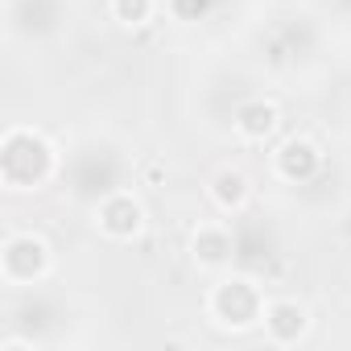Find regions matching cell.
I'll use <instances>...</instances> for the list:
<instances>
[{"mask_svg":"<svg viewBox=\"0 0 351 351\" xmlns=\"http://www.w3.org/2000/svg\"><path fill=\"white\" fill-rule=\"evenodd\" d=\"M207 9H211V0H169V13L178 21H199L207 17Z\"/></svg>","mask_w":351,"mask_h":351,"instance_id":"obj_11","label":"cell"},{"mask_svg":"<svg viewBox=\"0 0 351 351\" xmlns=\"http://www.w3.org/2000/svg\"><path fill=\"white\" fill-rule=\"evenodd\" d=\"M318 169H322V149L310 136H285L273 149V173L289 186H302V182L318 178Z\"/></svg>","mask_w":351,"mask_h":351,"instance_id":"obj_6","label":"cell"},{"mask_svg":"<svg viewBox=\"0 0 351 351\" xmlns=\"http://www.w3.org/2000/svg\"><path fill=\"white\" fill-rule=\"evenodd\" d=\"M207 195H211V203H215L219 211L236 215V211L248 207V199H252V182H248V173H240V169H219L215 178H211V186H207Z\"/></svg>","mask_w":351,"mask_h":351,"instance_id":"obj_9","label":"cell"},{"mask_svg":"<svg viewBox=\"0 0 351 351\" xmlns=\"http://www.w3.org/2000/svg\"><path fill=\"white\" fill-rule=\"evenodd\" d=\"M207 314H211L223 330H252V326H261V318H265V293H261V285H256L252 277L232 273V277H223V281L211 285V293H207Z\"/></svg>","mask_w":351,"mask_h":351,"instance_id":"obj_2","label":"cell"},{"mask_svg":"<svg viewBox=\"0 0 351 351\" xmlns=\"http://www.w3.org/2000/svg\"><path fill=\"white\" fill-rule=\"evenodd\" d=\"M50 269H54V252L34 232H17L0 248V277H5V285H34Z\"/></svg>","mask_w":351,"mask_h":351,"instance_id":"obj_3","label":"cell"},{"mask_svg":"<svg viewBox=\"0 0 351 351\" xmlns=\"http://www.w3.org/2000/svg\"><path fill=\"white\" fill-rule=\"evenodd\" d=\"M108 9H112V21H120L124 29H141L153 21L157 0H108Z\"/></svg>","mask_w":351,"mask_h":351,"instance_id":"obj_10","label":"cell"},{"mask_svg":"<svg viewBox=\"0 0 351 351\" xmlns=\"http://www.w3.org/2000/svg\"><path fill=\"white\" fill-rule=\"evenodd\" d=\"M95 223H99V232L108 236V240H136L141 232H145V207H141V199L136 195H128V191H112L99 207H95Z\"/></svg>","mask_w":351,"mask_h":351,"instance_id":"obj_4","label":"cell"},{"mask_svg":"<svg viewBox=\"0 0 351 351\" xmlns=\"http://www.w3.org/2000/svg\"><path fill=\"white\" fill-rule=\"evenodd\" d=\"M141 182H145V186H161V182H165V161L149 157V161L141 165Z\"/></svg>","mask_w":351,"mask_h":351,"instance_id":"obj_12","label":"cell"},{"mask_svg":"<svg viewBox=\"0 0 351 351\" xmlns=\"http://www.w3.org/2000/svg\"><path fill=\"white\" fill-rule=\"evenodd\" d=\"M261 326L273 347H298L310 335V310L298 298H273V302H265Z\"/></svg>","mask_w":351,"mask_h":351,"instance_id":"obj_5","label":"cell"},{"mask_svg":"<svg viewBox=\"0 0 351 351\" xmlns=\"http://www.w3.org/2000/svg\"><path fill=\"white\" fill-rule=\"evenodd\" d=\"M232 256H236V240H232L228 228H219V223H199L195 228V236H191V261L199 269L219 273V269L232 265Z\"/></svg>","mask_w":351,"mask_h":351,"instance_id":"obj_8","label":"cell"},{"mask_svg":"<svg viewBox=\"0 0 351 351\" xmlns=\"http://www.w3.org/2000/svg\"><path fill=\"white\" fill-rule=\"evenodd\" d=\"M58 153L46 132L29 124H13L0 136V182L5 191H38L54 178Z\"/></svg>","mask_w":351,"mask_h":351,"instance_id":"obj_1","label":"cell"},{"mask_svg":"<svg viewBox=\"0 0 351 351\" xmlns=\"http://www.w3.org/2000/svg\"><path fill=\"white\" fill-rule=\"evenodd\" d=\"M232 128H236L240 141H248V145H265V141H273L277 128H281V108H277L273 99H265V95H252V99H244V104L236 108Z\"/></svg>","mask_w":351,"mask_h":351,"instance_id":"obj_7","label":"cell"}]
</instances>
